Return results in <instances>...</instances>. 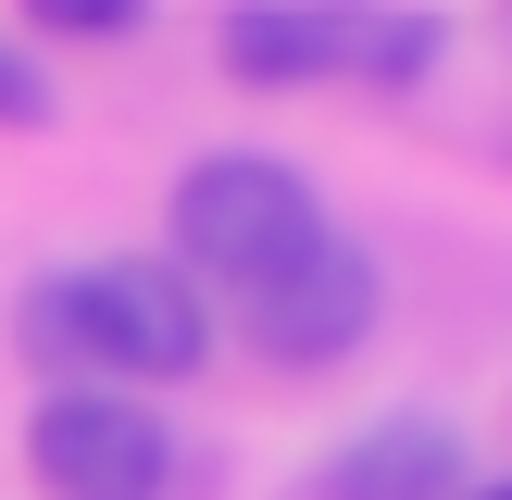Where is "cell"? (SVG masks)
<instances>
[{"instance_id": "7", "label": "cell", "mask_w": 512, "mask_h": 500, "mask_svg": "<svg viewBox=\"0 0 512 500\" xmlns=\"http://www.w3.org/2000/svg\"><path fill=\"white\" fill-rule=\"evenodd\" d=\"M425 63H438V13H400V0L338 13V75H363V88H413Z\"/></svg>"}, {"instance_id": "2", "label": "cell", "mask_w": 512, "mask_h": 500, "mask_svg": "<svg viewBox=\"0 0 512 500\" xmlns=\"http://www.w3.org/2000/svg\"><path fill=\"white\" fill-rule=\"evenodd\" d=\"M25 463H38L50 500H163L175 438H163V413L125 400V388H50L38 425H25Z\"/></svg>"}, {"instance_id": "6", "label": "cell", "mask_w": 512, "mask_h": 500, "mask_svg": "<svg viewBox=\"0 0 512 500\" xmlns=\"http://www.w3.org/2000/svg\"><path fill=\"white\" fill-rule=\"evenodd\" d=\"M225 75L238 88H313V75H338V13L325 0H250V13H225Z\"/></svg>"}, {"instance_id": "8", "label": "cell", "mask_w": 512, "mask_h": 500, "mask_svg": "<svg viewBox=\"0 0 512 500\" xmlns=\"http://www.w3.org/2000/svg\"><path fill=\"white\" fill-rule=\"evenodd\" d=\"M13 350L38 375H100L88 363V325H75V275H38V288L13 300Z\"/></svg>"}, {"instance_id": "5", "label": "cell", "mask_w": 512, "mask_h": 500, "mask_svg": "<svg viewBox=\"0 0 512 500\" xmlns=\"http://www.w3.org/2000/svg\"><path fill=\"white\" fill-rule=\"evenodd\" d=\"M463 475L475 463L438 413H388V425L325 450V500H463Z\"/></svg>"}, {"instance_id": "4", "label": "cell", "mask_w": 512, "mask_h": 500, "mask_svg": "<svg viewBox=\"0 0 512 500\" xmlns=\"http://www.w3.org/2000/svg\"><path fill=\"white\" fill-rule=\"evenodd\" d=\"M375 250L363 238H325L313 263H288L275 288H250V350H275V363H338V350H363L375 325Z\"/></svg>"}, {"instance_id": "1", "label": "cell", "mask_w": 512, "mask_h": 500, "mask_svg": "<svg viewBox=\"0 0 512 500\" xmlns=\"http://www.w3.org/2000/svg\"><path fill=\"white\" fill-rule=\"evenodd\" d=\"M338 238L313 200V175L275 163V150H213V163H188V188H175V250H188V288L200 275H225V288H275L288 263H313V250Z\"/></svg>"}, {"instance_id": "9", "label": "cell", "mask_w": 512, "mask_h": 500, "mask_svg": "<svg viewBox=\"0 0 512 500\" xmlns=\"http://www.w3.org/2000/svg\"><path fill=\"white\" fill-rule=\"evenodd\" d=\"M0 125H50V75L25 50H0Z\"/></svg>"}, {"instance_id": "10", "label": "cell", "mask_w": 512, "mask_h": 500, "mask_svg": "<svg viewBox=\"0 0 512 500\" xmlns=\"http://www.w3.org/2000/svg\"><path fill=\"white\" fill-rule=\"evenodd\" d=\"M50 25H63V38H125L138 13H125V0H50Z\"/></svg>"}, {"instance_id": "3", "label": "cell", "mask_w": 512, "mask_h": 500, "mask_svg": "<svg viewBox=\"0 0 512 500\" xmlns=\"http://www.w3.org/2000/svg\"><path fill=\"white\" fill-rule=\"evenodd\" d=\"M75 325L100 375H200L213 350V300L175 263H75Z\"/></svg>"}, {"instance_id": "11", "label": "cell", "mask_w": 512, "mask_h": 500, "mask_svg": "<svg viewBox=\"0 0 512 500\" xmlns=\"http://www.w3.org/2000/svg\"><path fill=\"white\" fill-rule=\"evenodd\" d=\"M463 500H512V475H500V488H463Z\"/></svg>"}]
</instances>
